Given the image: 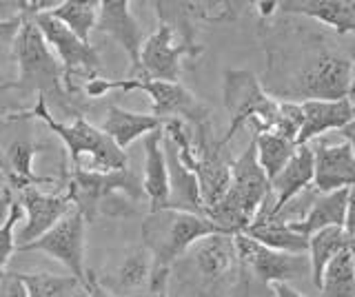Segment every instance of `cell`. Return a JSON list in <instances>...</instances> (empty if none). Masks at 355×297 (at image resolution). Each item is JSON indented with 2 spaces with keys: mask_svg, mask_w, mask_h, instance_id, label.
<instances>
[{
  "mask_svg": "<svg viewBox=\"0 0 355 297\" xmlns=\"http://www.w3.org/2000/svg\"><path fill=\"white\" fill-rule=\"evenodd\" d=\"M262 89L277 102L342 100L353 93V58L318 42L288 51H269Z\"/></svg>",
  "mask_w": 355,
  "mask_h": 297,
  "instance_id": "obj_1",
  "label": "cell"
},
{
  "mask_svg": "<svg viewBox=\"0 0 355 297\" xmlns=\"http://www.w3.org/2000/svg\"><path fill=\"white\" fill-rule=\"evenodd\" d=\"M158 12V29L142 42L140 75L149 80L178 82L182 60H196L205 51L193 38V23L182 16L178 3H153Z\"/></svg>",
  "mask_w": 355,
  "mask_h": 297,
  "instance_id": "obj_2",
  "label": "cell"
},
{
  "mask_svg": "<svg viewBox=\"0 0 355 297\" xmlns=\"http://www.w3.org/2000/svg\"><path fill=\"white\" fill-rule=\"evenodd\" d=\"M16 118H40L64 142V147L71 156L73 169L78 167L85 171H100V173L129 169L127 151L116 147L114 140L107 138L98 127L89 125L83 116H76L71 125H62L58 120H53L47 109V100L42 96H38V102L31 111L9 116V120Z\"/></svg>",
  "mask_w": 355,
  "mask_h": 297,
  "instance_id": "obj_3",
  "label": "cell"
},
{
  "mask_svg": "<svg viewBox=\"0 0 355 297\" xmlns=\"http://www.w3.org/2000/svg\"><path fill=\"white\" fill-rule=\"evenodd\" d=\"M218 233H225V231L209 222L205 215L162 208L144 217L142 246L151 255V269L171 271L173 262L184 255L196 242Z\"/></svg>",
  "mask_w": 355,
  "mask_h": 297,
  "instance_id": "obj_4",
  "label": "cell"
},
{
  "mask_svg": "<svg viewBox=\"0 0 355 297\" xmlns=\"http://www.w3.org/2000/svg\"><path fill=\"white\" fill-rule=\"evenodd\" d=\"M222 96H225V107L231 114V125L227 134L218 140V147L225 149L229 140L238 134L242 127L251 125L255 131H282V109L280 102L262 89L255 73L247 69H227L225 80H222ZM282 136V134H280Z\"/></svg>",
  "mask_w": 355,
  "mask_h": 297,
  "instance_id": "obj_5",
  "label": "cell"
},
{
  "mask_svg": "<svg viewBox=\"0 0 355 297\" xmlns=\"http://www.w3.org/2000/svg\"><path fill=\"white\" fill-rule=\"evenodd\" d=\"M107 91H144L151 98L153 116L160 120H187L189 125L200 127L209 123V107L196 98L180 82H162L149 78H122V80H89L85 84V93L89 98H100Z\"/></svg>",
  "mask_w": 355,
  "mask_h": 297,
  "instance_id": "obj_6",
  "label": "cell"
},
{
  "mask_svg": "<svg viewBox=\"0 0 355 297\" xmlns=\"http://www.w3.org/2000/svg\"><path fill=\"white\" fill-rule=\"evenodd\" d=\"M14 47V58L18 62V80L14 89H29L44 93L62 96V64L53 56V51L44 42L38 27L31 18H22L18 34L11 40Z\"/></svg>",
  "mask_w": 355,
  "mask_h": 297,
  "instance_id": "obj_7",
  "label": "cell"
},
{
  "mask_svg": "<svg viewBox=\"0 0 355 297\" xmlns=\"http://www.w3.org/2000/svg\"><path fill=\"white\" fill-rule=\"evenodd\" d=\"M67 193H69L73 206L83 213L87 222H92L98 208H103L105 202H116L118 193L131 197V200H140L142 182L131 169L120 171H85L73 169L67 182Z\"/></svg>",
  "mask_w": 355,
  "mask_h": 297,
  "instance_id": "obj_8",
  "label": "cell"
},
{
  "mask_svg": "<svg viewBox=\"0 0 355 297\" xmlns=\"http://www.w3.org/2000/svg\"><path fill=\"white\" fill-rule=\"evenodd\" d=\"M233 244L238 253V273L262 289H269L280 282L288 284V280L297 278L309 267L304 255H286V253L266 249L244 233L233 235Z\"/></svg>",
  "mask_w": 355,
  "mask_h": 297,
  "instance_id": "obj_9",
  "label": "cell"
},
{
  "mask_svg": "<svg viewBox=\"0 0 355 297\" xmlns=\"http://www.w3.org/2000/svg\"><path fill=\"white\" fill-rule=\"evenodd\" d=\"M33 25L38 27L44 42L51 51H55V58L62 64V87L69 93L71 78L83 75L87 80H96L100 71V56L94 45L78 40L69 29L55 18H51L47 12L33 16Z\"/></svg>",
  "mask_w": 355,
  "mask_h": 297,
  "instance_id": "obj_10",
  "label": "cell"
},
{
  "mask_svg": "<svg viewBox=\"0 0 355 297\" xmlns=\"http://www.w3.org/2000/svg\"><path fill=\"white\" fill-rule=\"evenodd\" d=\"M85 231H87V219L83 213L73 206L58 224H53L47 233H42L29 244L16 246L18 253H31V251H42L47 255L62 262L67 269L71 271V278L78 280V284L87 282L89 271L85 269Z\"/></svg>",
  "mask_w": 355,
  "mask_h": 297,
  "instance_id": "obj_11",
  "label": "cell"
},
{
  "mask_svg": "<svg viewBox=\"0 0 355 297\" xmlns=\"http://www.w3.org/2000/svg\"><path fill=\"white\" fill-rule=\"evenodd\" d=\"M313 151V189L318 193H333L340 189H353L355 182V151L353 140L344 138L338 145L318 142Z\"/></svg>",
  "mask_w": 355,
  "mask_h": 297,
  "instance_id": "obj_12",
  "label": "cell"
},
{
  "mask_svg": "<svg viewBox=\"0 0 355 297\" xmlns=\"http://www.w3.org/2000/svg\"><path fill=\"white\" fill-rule=\"evenodd\" d=\"M96 29L100 34H107L114 38L118 45L125 49V53L131 60V75L129 78H138L140 75V49L144 42L142 27L131 14L129 0H105L98 7Z\"/></svg>",
  "mask_w": 355,
  "mask_h": 297,
  "instance_id": "obj_13",
  "label": "cell"
},
{
  "mask_svg": "<svg viewBox=\"0 0 355 297\" xmlns=\"http://www.w3.org/2000/svg\"><path fill=\"white\" fill-rule=\"evenodd\" d=\"M269 184H271L273 202L271 204L264 202V206L253 219L277 217L300 193L306 191L309 186L313 184V151H311V145L295 147L291 160L284 164V169L277 173Z\"/></svg>",
  "mask_w": 355,
  "mask_h": 297,
  "instance_id": "obj_14",
  "label": "cell"
},
{
  "mask_svg": "<svg viewBox=\"0 0 355 297\" xmlns=\"http://www.w3.org/2000/svg\"><path fill=\"white\" fill-rule=\"evenodd\" d=\"M16 202L20 204L22 211L27 213V222L16 237V246L29 244V242L40 237L42 233H47L53 224H58L73 208V202L67 191L60 195H51V193H42L38 189H33V186L20 189Z\"/></svg>",
  "mask_w": 355,
  "mask_h": 297,
  "instance_id": "obj_15",
  "label": "cell"
},
{
  "mask_svg": "<svg viewBox=\"0 0 355 297\" xmlns=\"http://www.w3.org/2000/svg\"><path fill=\"white\" fill-rule=\"evenodd\" d=\"M351 204H353V189H340L333 193L320 195L318 200L311 202L306 213L302 217L288 219L295 233L304 235L306 240L329 226H344L349 235H353V222H351Z\"/></svg>",
  "mask_w": 355,
  "mask_h": 297,
  "instance_id": "obj_16",
  "label": "cell"
},
{
  "mask_svg": "<svg viewBox=\"0 0 355 297\" xmlns=\"http://www.w3.org/2000/svg\"><path fill=\"white\" fill-rule=\"evenodd\" d=\"M302 109V125L295 136V145H311L327 131H342L344 127L353 125V100L342 98V100H306L297 102Z\"/></svg>",
  "mask_w": 355,
  "mask_h": 297,
  "instance_id": "obj_17",
  "label": "cell"
},
{
  "mask_svg": "<svg viewBox=\"0 0 355 297\" xmlns=\"http://www.w3.org/2000/svg\"><path fill=\"white\" fill-rule=\"evenodd\" d=\"M189 258L193 269L207 284H218L231 273L238 271V253L233 244V235L218 233L202 237L189 249Z\"/></svg>",
  "mask_w": 355,
  "mask_h": 297,
  "instance_id": "obj_18",
  "label": "cell"
},
{
  "mask_svg": "<svg viewBox=\"0 0 355 297\" xmlns=\"http://www.w3.org/2000/svg\"><path fill=\"white\" fill-rule=\"evenodd\" d=\"M162 149H164V162H166V182H169V197H166L164 208L205 215L202 202H200V189H198L196 173H191L180 162L175 145L166 136L162 138Z\"/></svg>",
  "mask_w": 355,
  "mask_h": 297,
  "instance_id": "obj_19",
  "label": "cell"
},
{
  "mask_svg": "<svg viewBox=\"0 0 355 297\" xmlns=\"http://www.w3.org/2000/svg\"><path fill=\"white\" fill-rule=\"evenodd\" d=\"M277 9L288 16H306L311 20L338 31V36L355 31V3L353 0H286Z\"/></svg>",
  "mask_w": 355,
  "mask_h": 297,
  "instance_id": "obj_20",
  "label": "cell"
},
{
  "mask_svg": "<svg viewBox=\"0 0 355 297\" xmlns=\"http://www.w3.org/2000/svg\"><path fill=\"white\" fill-rule=\"evenodd\" d=\"M162 127L151 131L142 138L144 147V180H142V193L149 197L151 211H162L169 197V182H166V162H164V149H162Z\"/></svg>",
  "mask_w": 355,
  "mask_h": 297,
  "instance_id": "obj_21",
  "label": "cell"
},
{
  "mask_svg": "<svg viewBox=\"0 0 355 297\" xmlns=\"http://www.w3.org/2000/svg\"><path fill=\"white\" fill-rule=\"evenodd\" d=\"M162 125H164V120L155 118L153 114H136V111H127V109H122L118 105H109L100 131H103L107 138L114 140L116 147L125 151L138 138H144L147 134H151V131L160 129Z\"/></svg>",
  "mask_w": 355,
  "mask_h": 297,
  "instance_id": "obj_22",
  "label": "cell"
},
{
  "mask_svg": "<svg viewBox=\"0 0 355 297\" xmlns=\"http://www.w3.org/2000/svg\"><path fill=\"white\" fill-rule=\"evenodd\" d=\"M149 278H151V255L144 246H138L127 253L125 260L120 262V267L114 273L98 282L111 297H129L136 291L144 289V286H149Z\"/></svg>",
  "mask_w": 355,
  "mask_h": 297,
  "instance_id": "obj_23",
  "label": "cell"
},
{
  "mask_svg": "<svg viewBox=\"0 0 355 297\" xmlns=\"http://www.w3.org/2000/svg\"><path fill=\"white\" fill-rule=\"evenodd\" d=\"M244 235L255 240L258 244L286 253V255H304L309 251V240L295 233L286 222L277 217H258L242 231Z\"/></svg>",
  "mask_w": 355,
  "mask_h": 297,
  "instance_id": "obj_24",
  "label": "cell"
},
{
  "mask_svg": "<svg viewBox=\"0 0 355 297\" xmlns=\"http://www.w3.org/2000/svg\"><path fill=\"white\" fill-rule=\"evenodd\" d=\"M347 249H353V235H349L347 231H344V226L322 228L309 237V251H306L309 260L306 262H309L311 282H313L315 289H320L322 275H324L331 260Z\"/></svg>",
  "mask_w": 355,
  "mask_h": 297,
  "instance_id": "obj_25",
  "label": "cell"
},
{
  "mask_svg": "<svg viewBox=\"0 0 355 297\" xmlns=\"http://www.w3.org/2000/svg\"><path fill=\"white\" fill-rule=\"evenodd\" d=\"M98 7V0H62L47 14L62 23L78 40L89 45V36L96 29Z\"/></svg>",
  "mask_w": 355,
  "mask_h": 297,
  "instance_id": "obj_26",
  "label": "cell"
},
{
  "mask_svg": "<svg viewBox=\"0 0 355 297\" xmlns=\"http://www.w3.org/2000/svg\"><path fill=\"white\" fill-rule=\"evenodd\" d=\"M253 138H255V156H258V164L271 182L275 175L284 169V164L291 160L297 145L293 140H288L280 134H273V131H260V134L253 131Z\"/></svg>",
  "mask_w": 355,
  "mask_h": 297,
  "instance_id": "obj_27",
  "label": "cell"
},
{
  "mask_svg": "<svg viewBox=\"0 0 355 297\" xmlns=\"http://www.w3.org/2000/svg\"><path fill=\"white\" fill-rule=\"evenodd\" d=\"M322 297H355V264L353 249L342 251L331 260L320 284Z\"/></svg>",
  "mask_w": 355,
  "mask_h": 297,
  "instance_id": "obj_28",
  "label": "cell"
},
{
  "mask_svg": "<svg viewBox=\"0 0 355 297\" xmlns=\"http://www.w3.org/2000/svg\"><path fill=\"white\" fill-rule=\"evenodd\" d=\"M18 280L25 284L27 297H73L78 291V280L71 275L53 273H16Z\"/></svg>",
  "mask_w": 355,
  "mask_h": 297,
  "instance_id": "obj_29",
  "label": "cell"
},
{
  "mask_svg": "<svg viewBox=\"0 0 355 297\" xmlns=\"http://www.w3.org/2000/svg\"><path fill=\"white\" fill-rule=\"evenodd\" d=\"M36 153H38V147L31 145V142H27V140H18L9 147V151H7L9 175L18 184V189H27V186H31V184L49 182V178H38V175L31 171V160Z\"/></svg>",
  "mask_w": 355,
  "mask_h": 297,
  "instance_id": "obj_30",
  "label": "cell"
},
{
  "mask_svg": "<svg viewBox=\"0 0 355 297\" xmlns=\"http://www.w3.org/2000/svg\"><path fill=\"white\" fill-rule=\"evenodd\" d=\"M9 211L7 217L3 219L0 224V282L7 275V264L11 260V255L16 253V235H14V228L20 222V215H22V208L18 202H9Z\"/></svg>",
  "mask_w": 355,
  "mask_h": 297,
  "instance_id": "obj_31",
  "label": "cell"
},
{
  "mask_svg": "<svg viewBox=\"0 0 355 297\" xmlns=\"http://www.w3.org/2000/svg\"><path fill=\"white\" fill-rule=\"evenodd\" d=\"M169 273L171 271H162V269H151V278H149V297H169L166 295V282H169Z\"/></svg>",
  "mask_w": 355,
  "mask_h": 297,
  "instance_id": "obj_32",
  "label": "cell"
},
{
  "mask_svg": "<svg viewBox=\"0 0 355 297\" xmlns=\"http://www.w3.org/2000/svg\"><path fill=\"white\" fill-rule=\"evenodd\" d=\"M73 297H111V295L103 289V286H100L96 275L89 271L87 282L83 286H78V291L73 293Z\"/></svg>",
  "mask_w": 355,
  "mask_h": 297,
  "instance_id": "obj_33",
  "label": "cell"
},
{
  "mask_svg": "<svg viewBox=\"0 0 355 297\" xmlns=\"http://www.w3.org/2000/svg\"><path fill=\"white\" fill-rule=\"evenodd\" d=\"M0 284H3V297H27L25 284L18 280L16 273H7Z\"/></svg>",
  "mask_w": 355,
  "mask_h": 297,
  "instance_id": "obj_34",
  "label": "cell"
},
{
  "mask_svg": "<svg viewBox=\"0 0 355 297\" xmlns=\"http://www.w3.org/2000/svg\"><path fill=\"white\" fill-rule=\"evenodd\" d=\"M20 23H22V18H7V20H0V40H5V42H11V40H14V36L18 34V29H20Z\"/></svg>",
  "mask_w": 355,
  "mask_h": 297,
  "instance_id": "obj_35",
  "label": "cell"
},
{
  "mask_svg": "<svg viewBox=\"0 0 355 297\" xmlns=\"http://www.w3.org/2000/svg\"><path fill=\"white\" fill-rule=\"evenodd\" d=\"M271 293L273 297H304L300 291H295L291 284H286V282H280V284H273L271 286Z\"/></svg>",
  "mask_w": 355,
  "mask_h": 297,
  "instance_id": "obj_36",
  "label": "cell"
},
{
  "mask_svg": "<svg viewBox=\"0 0 355 297\" xmlns=\"http://www.w3.org/2000/svg\"><path fill=\"white\" fill-rule=\"evenodd\" d=\"M255 7H258V14H260V18H269V16H273L275 12H277V3L275 0H269V3H255Z\"/></svg>",
  "mask_w": 355,
  "mask_h": 297,
  "instance_id": "obj_37",
  "label": "cell"
},
{
  "mask_svg": "<svg viewBox=\"0 0 355 297\" xmlns=\"http://www.w3.org/2000/svg\"><path fill=\"white\" fill-rule=\"evenodd\" d=\"M5 89H14V82H0V91Z\"/></svg>",
  "mask_w": 355,
  "mask_h": 297,
  "instance_id": "obj_38",
  "label": "cell"
}]
</instances>
